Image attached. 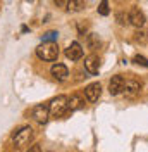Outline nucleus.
Segmentation results:
<instances>
[{
	"label": "nucleus",
	"instance_id": "f257e3e1",
	"mask_svg": "<svg viewBox=\"0 0 148 152\" xmlns=\"http://www.w3.org/2000/svg\"><path fill=\"white\" fill-rule=\"evenodd\" d=\"M36 56L41 59V61H57L59 57V47H57L55 42H43L40 47H36Z\"/></svg>",
	"mask_w": 148,
	"mask_h": 152
},
{
	"label": "nucleus",
	"instance_id": "f03ea898",
	"mask_svg": "<svg viewBox=\"0 0 148 152\" xmlns=\"http://www.w3.org/2000/svg\"><path fill=\"white\" fill-rule=\"evenodd\" d=\"M33 138H35V132H33L31 126H22V128H19L17 132H14V135H12V142L19 149L29 145Z\"/></svg>",
	"mask_w": 148,
	"mask_h": 152
},
{
	"label": "nucleus",
	"instance_id": "7ed1b4c3",
	"mask_svg": "<svg viewBox=\"0 0 148 152\" xmlns=\"http://www.w3.org/2000/svg\"><path fill=\"white\" fill-rule=\"evenodd\" d=\"M48 111L55 118H62L65 113H69L67 111V97L65 95H59L55 99H52V102L48 105Z\"/></svg>",
	"mask_w": 148,
	"mask_h": 152
},
{
	"label": "nucleus",
	"instance_id": "20e7f679",
	"mask_svg": "<svg viewBox=\"0 0 148 152\" xmlns=\"http://www.w3.org/2000/svg\"><path fill=\"white\" fill-rule=\"evenodd\" d=\"M120 92L126 95L128 99H134V97H138L139 92H141V85H139L138 81H134V80H131V81H124V85H122V90H120Z\"/></svg>",
	"mask_w": 148,
	"mask_h": 152
},
{
	"label": "nucleus",
	"instance_id": "39448f33",
	"mask_svg": "<svg viewBox=\"0 0 148 152\" xmlns=\"http://www.w3.org/2000/svg\"><path fill=\"white\" fill-rule=\"evenodd\" d=\"M100 64H102L100 57L95 56V54H91V56H88L86 59H84V67H86V71H88L90 75H98Z\"/></svg>",
	"mask_w": 148,
	"mask_h": 152
},
{
	"label": "nucleus",
	"instance_id": "423d86ee",
	"mask_svg": "<svg viewBox=\"0 0 148 152\" xmlns=\"http://www.w3.org/2000/svg\"><path fill=\"white\" fill-rule=\"evenodd\" d=\"M84 95L90 102H96L102 97V85L100 83H91L84 88Z\"/></svg>",
	"mask_w": 148,
	"mask_h": 152
},
{
	"label": "nucleus",
	"instance_id": "0eeeda50",
	"mask_svg": "<svg viewBox=\"0 0 148 152\" xmlns=\"http://www.w3.org/2000/svg\"><path fill=\"white\" fill-rule=\"evenodd\" d=\"M33 118H35V121H38L40 124H45L48 121V118H50V111H48V107L43 104L36 105L35 109H33Z\"/></svg>",
	"mask_w": 148,
	"mask_h": 152
},
{
	"label": "nucleus",
	"instance_id": "6e6552de",
	"mask_svg": "<svg viewBox=\"0 0 148 152\" xmlns=\"http://www.w3.org/2000/svg\"><path fill=\"white\" fill-rule=\"evenodd\" d=\"M65 57L71 59V61H78V59H81V57H83V47H81V43L73 42L69 47L65 48Z\"/></svg>",
	"mask_w": 148,
	"mask_h": 152
},
{
	"label": "nucleus",
	"instance_id": "1a4fd4ad",
	"mask_svg": "<svg viewBox=\"0 0 148 152\" xmlns=\"http://www.w3.org/2000/svg\"><path fill=\"white\" fill-rule=\"evenodd\" d=\"M128 21H129L134 28H141V26L145 24V21H147V19H145V14H143L141 10L134 7V9H131L129 16H128Z\"/></svg>",
	"mask_w": 148,
	"mask_h": 152
},
{
	"label": "nucleus",
	"instance_id": "9d476101",
	"mask_svg": "<svg viewBox=\"0 0 148 152\" xmlns=\"http://www.w3.org/2000/svg\"><path fill=\"white\" fill-rule=\"evenodd\" d=\"M84 107V99L81 95H71L67 97V111H79Z\"/></svg>",
	"mask_w": 148,
	"mask_h": 152
},
{
	"label": "nucleus",
	"instance_id": "9b49d317",
	"mask_svg": "<svg viewBox=\"0 0 148 152\" xmlns=\"http://www.w3.org/2000/svg\"><path fill=\"white\" fill-rule=\"evenodd\" d=\"M50 73H52V76H54L55 80H59V81H64L65 78L69 76V69H67L64 64H54V66H52V69H50Z\"/></svg>",
	"mask_w": 148,
	"mask_h": 152
},
{
	"label": "nucleus",
	"instance_id": "f8f14e48",
	"mask_svg": "<svg viewBox=\"0 0 148 152\" xmlns=\"http://www.w3.org/2000/svg\"><path fill=\"white\" fill-rule=\"evenodd\" d=\"M122 85H124V78L122 76H114L109 83V92L110 95H119L120 90H122Z\"/></svg>",
	"mask_w": 148,
	"mask_h": 152
},
{
	"label": "nucleus",
	"instance_id": "ddd939ff",
	"mask_svg": "<svg viewBox=\"0 0 148 152\" xmlns=\"http://www.w3.org/2000/svg\"><path fill=\"white\" fill-rule=\"evenodd\" d=\"M84 9V0H65V10L67 12H79Z\"/></svg>",
	"mask_w": 148,
	"mask_h": 152
},
{
	"label": "nucleus",
	"instance_id": "4468645a",
	"mask_svg": "<svg viewBox=\"0 0 148 152\" xmlns=\"http://www.w3.org/2000/svg\"><path fill=\"white\" fill-rule=\"evenodd\" d=\"M86 45L90 50H98L100 45H102V42H100V38L98 35H95V33H90V35H86Z\"/></svg>",
	"mask_w": 148,
	"mask_h": 152
},
{
	"label": "nucleus",
	"instance_id": "2eb2a0df",
	"mask_svg": "<svg viewBox=\"0 0 148 152\" xmlns=\"http://www.w3.org/2000/svg\"><path fill=\"white\" fill-rule=\"evenodd\" d=\"M98 14L100 16H109L110 9H109V0H102V4L98 5Z\"/></svg>",
	"mask_w": 148,
	"mask_h": 152
},
{
	"label": "nucleus",
	"instance_id": "dca6fc26",
	"mask_svg": "<svg viewBox=\"0 0 148 152\" xmlns=\"http://www.w3.org/2000/svg\"><path fill=\"white\" fill-rule=\"evenodd\" d=\"M57 38H59V33L57 31H48L43 35V42H55Z\"/></svg>",
	"mask_w": 148,
	"mask_h": 152
},
{
	"label": "nucleus",
	"instance_id": "f3484780",
	"mask_svg": "<svg viewBox=\"0 0 148 152\" xmlns=\"http://www.w3.org/2000/svg\"><path fill=\"white\" fill-rule=\"evenodd\" d=\"M136 64H139V66H145V67H148V59H145L143 56H136L134 59H133Z\"/></svg>",
	"mask_w": 148,
	"mask_h": 152
},
{
	"label": "nucleus",
	"instance_id": "a211bd4d",
	"mask_svg": "<svg viewBox=\"0 0 148 152\" xmlns=\"http://www.w3.org/2000/svg\"><path fill=\"white\" fill-rule=\"evenodd\" d=\"M117 23H119V24H128V23H129V21H128V16L122 14V12H119V14H117Z\"/></svg>",
	"mask_w": 148,
	"mask_h": 152
},
{
	"label": "nucleus",
	"instance_id": "6ab92c4d",
	"mask_svg": "<svg viewBox=\"0 0 148 152\" xmlns=\"http://www.w3.org/2000/svg\"><path fill=\"white\" fill-rule=\"evenodd\" d=\"M145 35H147V33H136V42H141V43H143V42L147 40Z\"/></svg>",
	"mask_w": 148,
	"mask_h": 152
},
{
	"label": "nucleus",
	"instance_id": "aec40b11",
	"mask_svg": "<svg viewBox=\"0 0 148 152\" xmlns=\"http://www.w3.org/2000/svg\"><path fill=\"white\" fill-rule=\"evenodd\" d=\"M54 2H55L59 7H64V5H65V0H54Z\"/></svg>",
	"mask_w": 148,
	"mask_h": 152
}]
</instances>
